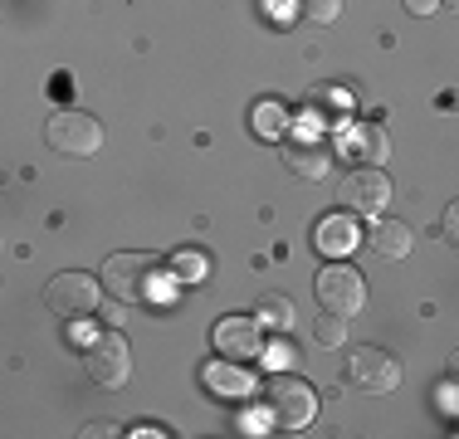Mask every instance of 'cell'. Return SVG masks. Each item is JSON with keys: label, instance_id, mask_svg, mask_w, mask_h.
Masks as SVG:
<instances>
[{"label": "cell", "instance_id": "1", "mask_svg": "<svg viewBox=\"0 0 459 439\" xmlns=\"http://www.w3.org/2000/svg\"><path fill=\"white\" fill-rule=\"evenodd\" d=\"M264 410H269V425L274 430H308L313 410H318V395L303 376H289V371H274V376L264 381Z\"/></svg>", "mask_w": 459, "mask_h": 439}, {"label": "cell", "instance_id": "2", "mask_svg": "<svg viewBox=\"0 0 459 439\" xmlns=\"http://www.w3.org/2000/svg\"><path fill=\"white\" fill-rule=\"evenodd\" d=\"M103 288L113 303L133 307L152 298V279H157V254H137V249H123V254H108L103 259Z\"/></svg>", "mask_w": 459, "mask_h": 439}, {"label": "cell", "instance_id": "3", "mask_svg": "<svg viewBox=\"0 0 459 439\" xmlns=\"http://www.w3.org/2000/svg\"><path fill=\"white\" fill-rule=\"evenodd\" d=\"M45 142L59 157H79V161L98 157V147H103V123H98L93 113H83V108H59L45 123Z\"/></svg>", "mask_w": 459, "mask_h": 439}, {"label": "cell", "instance_id": "4", "mask_svg": "<svg viewBox=\"0 0 459 439\" xmlns=\"http://www.w3.org/2000/svg\"><path fill=\"white\" fill-rule=\"evenodd\" d=\"M342 381L362 395H391L401 386V366H396V357L381 351V347H352L342 361Z\"/></svg>", "mask_w": 459, "mask_h": 439}, {"label": "cell", "instance_id": "5", "mask_svg": "<svg viewBox=\"0 0 459 439\" xmlns=\"http://www.w3.org/2000/svg\"><path fill=\"white\" fill-rule=\"evenodd\" d=\"M83 371L98 391H123L127 376H133V351H127L123 332H98L83 347Z\"/></svg>", "mask_w": 459, "mask_h": 439}, {"label": "cell", "instance_id": "6", "mask_svg": "<svg viewBox=\"0 0 459 439\" xmlns=\"http://www.w3.org/2000/svg\"><path fill=\"white\" fill-rule=\"evenodd\" d=\"M98 293H103V283H98L93 273L64 269L45 283V307L54 317H64V323H74V317H89L98 307Z\"/></svg>", "mask_w": 459, "mask_h": 439}, {"label": "cell", "instance_id": "7", "mask_svg": "<svg viewBox=\"0 0 459 439\" xmlns=\"http://www.w3.org/2000/svg\"><path fill=\"white\" fill-rule=\"evenodd\" d=\"M318 303H323V313H337V317L362 313V303H367L362 273H357L352 263L333 259V263H327V269L318 273Z\"/></svg>", "mask_w": 459, "mask_h": 439}, {"label": "cell", "instance_id": "8", "mask_svg": "<svg viewBox=\"0 0 459 439\" xmlns=\"http://www.w3.org/2000/svg\"><path fill=\"white\" fill-rule=\"evenodd\" d=\"M342 205L347 211H357V215H386V205H391V181H386V171L381 167H362V171H352L342 181Z\"/></svg>", "mask_w": 459, "mask_h": 439}, {"label": "cell", "instance_id": "9", "mask_svg": "<svg viewBox=\"0 0 459 439\" xmlns=\"http://www.w3.org/2000/svg\"><path fill=\"white\" fill-rule=\"evenodd\" d=\"M215 351H225V357H255L259 351V317H221L211 332Z\"/></svg>", "mask_w": 459, "mask_h": 439}, {"label": "cell", "instance_id": "10", "mask_svg": "<svg viewBox=\"0 0 459 439\" xmlns=\"http://www.w3.org/2000/svg\"><path fill=\"white\" fill-rule=\"evenodd\" d=\"M367 245H371V254H377V259H406L411 245H415V235H411L406 220L377 215V225L367 229Z\"/></svg>", "mask_w": 459, "mask_h": 439}, {"label": "cell", "instance_id": "11", "mask_svg": "<svg viewBox=\"0 0 459 439\" xmlns=\"http://www.w3.org/2000/svg\"><path fill=\"white\" fill-rule=\"evenodd\" d=\"M283 167L299 176V181H323L333 171V157H327L323 142H289L283 147Z\"/></svg>", "mask_w": 459, "mask_h": 439}, {"label": "cell", "instance_id": "12", "mask_svg": "<svg viewBox=\"0 0 459 439\" xmlns=\"http://www.w3.org/2000/svg\"><path fill=\"white\" fill-rule=\"evenodd\" d=\"M313 245H318L327 259H342V254H352V249L362 245V229H357L347 215H327L318 225V235H313Z\"/></svg>", "mask_w": 459, "mask_h": 439}, {"label": "cell", "instance_id": "13", "mask_svg": "<svg viewBox=\"0 0 459 439\" xmlns=\"http://www.w3.org/2000/svg\"><path fill=\"white\" fill-rule=\"evenodd\" d=\"M201 381H205V386H211L215 395H230V400H235V395H249V391H255V381H249L245 371L225 366V361H211V366L201 371Z\"/></svg>", "mask_w": 459, "mask_h": 439}, {"label": "cell", "instance_id": "14", "mask_svg": "<svg viewBox=\"0 0 459 439\" xmlns=\"http://www.w3.org/2000/svg\"><path fill=\"white\" fill-rule=\"evenodd\" d=\"M386 151H391V142H386V132H381L377 123H362V127L352 132V157H357V161L381 167V161H386Z\"/></svg>", "mask_w": 459, "mask_h": 439}, {"label": "cell", "instance_id": "15", "mask_svg": "<svg viewBox=\"0 0 459 439\" xmlns=\"http://www.w3.org/2000/svg\"><path fill=\"white\" fill-rule=\"evenodd\" d=\"M259 323L274 327V332H289L293 327V303L283 298V293H264V298H259Z\"/></svg>", "mask_w": 459, "mask_h": 439}, {"label": "cell", "instance_id": "16", "mask_svg": "<svg viewBox=\"0 0 459 439\" xmlns=\"http://www.w3.org/2000/svg\"><path fill=\"white\" fill-rule=\"evenodd\" d=\"M293 10H299L308 25H333V20L342 15V0H293Z\"/></svg>", "mask_w": 459, "mask_h": 439}, {"label": "cell", "instance_id": "17", "mask_svg": "<svg viewBox=\"0 0 459 439\" xmlns=\"http://www.w3.org/2000/svg\"><path fill=\"white\" fill-rule=\"evenodd\" d=\"M313 337H318L323 347H342V342H347V317H337V313H323L318 323H313Z\"/></svg>", "mask_w": 459, "mask_h": 439}, {"label": "cell", "instance_id": "18", "mask_svg": "<svg viewBox=\"0 0 459 439\" xmlns=\"http://www.w3.org/2000/svg\"><path fill=\"white\" fill-rule=\"evenodd\" d=\"M255 132L259 137H279L283 132V108L279 103H255Z\"/></svg>", "mask_w": 459, "mask_h": 439}, {"label": "cell", "instance_id": "19", "mask_svg": "<svg viewBox=\"0 0 459 439\" xmlns=\"http://www.w3.org/2000/svg\"><path fill=\"white\" fill-rule=\"evenodd\" d=\"M171 263L181 269V279H205V259L195 254V249H177V254H171Z\"/></svg>", "mask_w": 459, "mask_h": 439}, {"label": "cell", "instance_id": "20", "mask_svg": "<svg viewBox=\"0 0 459 439\" xmlns=\"http://www.w3.org/2000/svg\"><path fill=\"white\" fill-rule=\"evenodd\" d=\"M440 239H445V245H450L455 254H459V201L445 205V215H440Z\"/></svg>", "mask_w": 459, "mask_h": 439}, {"label": "cell", "instance_id": "21", "mask_svg": "<svg viewBox=\"0 0 459 439\" xmlns=\"http://www.w3.org/2000/svg\"><path fill=\"white\" fill-rule=\"evenodd\" d=\"M103 435H117V425L113 420H93L89 430H83V439H103Z\"/></svg>", "mask_w": 459, "mask_h": 439}, {"label": "cell", "instance_id": "22", "mask_svg": "<svg viewBox=\"0 0 459 439\" xmlns=\"http://www.w3.org/2000/svg\"><path fill=\"white\" fill-rule=\"evenodd\" d=\"M435 5H440V0H406V10H411V15H430Z\"/></svg>", "mask_w": 459, "mask_h": 439}, {"label": "cell", "instance_id": "23", "mask_svg": "<svg viewBox=\"0 0 459 439\" xmlns=\"http://www.w3.org/2000/svg\"><path fill=\"white\" fill-rule=\"evenodd\" d=\"M445 371H450V381H459V347L450 351V361H445Z\"/></svg>", "mask_w": 459, "mask_h": 439}, {"label": "cell", "instance_id": "24", "mask_svg": "<svg viewBox=\"0 0 459 439\" xmlns=\"http://www.w3.org/2000/svg\"><path fill=\"white\" fill-rule=\"evenodd\" d=\"M440 5H450V10H455V15H459V0H440Z\"/></svg>", "mask_w": 459, "mask_h": 439}]
</instances>
